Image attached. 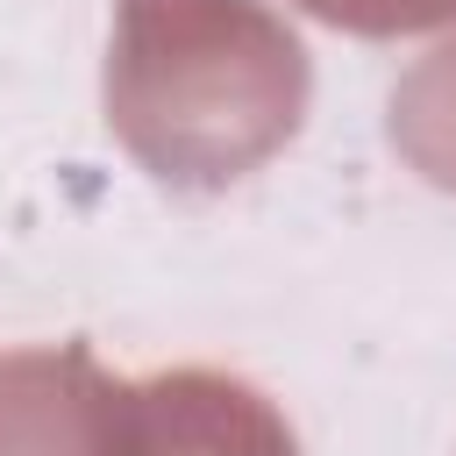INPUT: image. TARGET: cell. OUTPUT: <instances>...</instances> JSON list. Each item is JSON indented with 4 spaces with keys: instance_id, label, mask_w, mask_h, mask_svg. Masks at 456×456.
I'll use <instances>...</instances> for the list:
<instances>
[{
    "instance_id": "5b68a950",
    "label": "cell",
    "mask_w": 456,
    "mask_h": 456,
    "mask_svg": "<svg viewBox=\"0 0 456 456\" xmlns=\"http://www.w3.org/2000/svg\"><path fill=\"white\" fill-rule=\"evenodd\" d=\"M335 28H363V36H399V28H435L456 21V0H299Z\"/></svg>"
},
{
    "instance_id": "6da1fadb",
    "label": "cell",
    "mask_w": 456,
    "mask_h": 456,
    "mask_svg": "<svg viewBox=\"0 0 456 456\" xmlns=\"http://www.w3.org/2000/svg\"><path fill=\"white\" fill-rule=\"evenodd\" d=\"M306 107L299 43L249 0H121L107 121L171 185H228Z\"/></svg>"
},
{
    "instance_id": "3957f363",
    "label": "cell",
    "mask_w": 456,
    "mask_h": 456,
    "mask_svg": "<svg viewBox=\"0 0 456 456\" xmlns=\"http://www.w3.org/2000/svg\"><path fill=\"white\" fill-rule=\"evenodd\" d=\"M150 399V456H292L285 420L235 378L178 370L142 385Z\"/></svg>"
},
{
    "instance_id": "277c9868",
    "label": "cell",
    "mask_w": 456,
    "mask_h": 456,
    "mask_svg": "<svg viewBox=\"0 0 456 456\" xmlns=\"http://www.w3.org/2000/svg\"><path fill=\"white\" fill-rule=\"evenodd\" d=\"M392 135L413 150V164L442 185H456V50H442L392 107Z\"/></svg>"
},
{
    "instance_id": "7a4b0ae2",
    "label": "cell",
    "mask_w": 456,
    "mask_h": 456,
    "mask_svg": "<svg viewBox=\"0 0 456 456\" xmlns=\"http://www.w3.org/2000/svg\"><path fill=\"white\" fill-rule=\"evenodd\" d=\"M0 456H150V399L86 349L0 356Z\"/></svg>"
}]
</instances>
